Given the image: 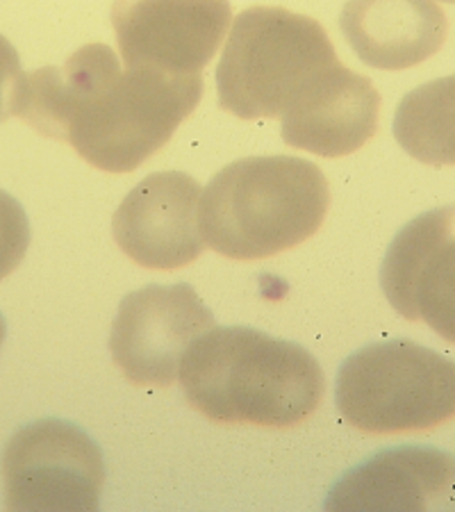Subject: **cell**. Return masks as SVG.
<instances>
[{
  "label": "cell",
  "mask_w": 455,
  "mask_h": 512,
  "mask_svg": "<svg viewBox=\"0 0 455 512\" xmlns=\"http://www.w3.org/2000/svg\"><path fill=\"white\" fill-rule=\"evenodd\" d=\"M203 96V76L128 69L105 44H87L62 66L21 73L12 117L66 142L107 173H128L167 146Z\"/></svg>",
  "instance_id": "cell-1"
},
{
  "label": "cell",
  "mask_w": 455,
  "mask_h": 512,
  "mask_svg": "<svg viewBox=\"0 0 455 512\" xmlns=\"http://www.w3.org/2000/svg\"><path fill=\"white\" fill-rule=\"evenodd\" d=\"M180 385L214 424L292 428L321 408L326 376L301 344L255 328L214 326L182 355Z\"/></svg>",
  "instance_id": "cell-2"
},
{
  "label": "cell",
  "mask_w": 455,
  "mask_h": 512,
  "mask_svg": "<svg viewBox=\"0 0 455 512\" xmlns=\"http://www.w3.org/2000/svg\"><path fill=\"white\" fill-rule=\"evenodd\" d=\"M328 180L292 155H258L221 169L201 196L205 244L230 260H264L292 251L324 226Z\"/></svg>",
  "instance_id": "cell-3"
},
{
  "label": "cell",
  "mask_w": 455,
  "mask_h": 512,
  "mask_svg": "<svg viewBox=\"0 0 455 512\" xmlns=\"http://www.w3.org/2000/svg\"><path fill=\"white\" fill-rule=\"evenodd\" d=\"M324 26L285 7L237 16L217 69L223 110L239 119H283L321 92L337 66Z\"/></svg>",
  "instance_id": "cell-4"
},
{
  "label": "cell",
  "mask_w": 455,
  "mask_h": 512,
  "mask_svg": "<svg viewBox=\"0 0 455 512\" xmlns=\"http://www.w3.org/2000/svg\"><path fill=\"white\" fill-rule=\"evenodd\" d=\"M335 406L364 435L435 431L455 419V362L410 340L369 344L339 367Z\"/></svg>",
  "instance_id": "cell-5"
},
{
  "label": "cell",
  "mask_w": 455,
  "mask_h": 512,
  "mask_svg": "<svg viewBox=\"0 0 455 512\" xmlns=\"http://www.w3.org/2000/svg\"><path fill=\"white\" fill-rule=\"evenodd\" d=\"M105 483L103 451L66 419H37L19 428L3 456L10 510H96Z\"/></svg>",
  "instance_id": "cell-6"
},
{
  "label": "cell",
  "mask_w": 455,
  "mask_h": 512,
  "mask_svg": "<svg viewBox=\"0 0 455 512\" xmlns=\"http://www.w3.org/2000/svg\"><path fill=\"white\" fill-rule=\"evenodd\" d=\"M210 328L214 315L192 285H146L119 305L110 333L112 360L132 385L171 387L182 355Z\"/></svg>",
  "instance_id": "cell-7"
},
{
  "label": "cell",
  "mask_w": 455,
  "mask_h": 512,
  "mask_svg": "<svg viewBox=\"0 0 455 512\" xmlns=\"http://www.w3.org/2000/svg\"><path fill=\"white\" fill-rule=\"evenodd\" d=\"M230 19L228 0H114L112 28L128 69L196 76L217 53Z\"/></svg>",
  "instance_id": "cell-8"
},
{
  "label": "cell",
  "mask_w": 455,
  "mask_h": 512,
  "mask_svg": "<svg viewBox=\"0 0 455 512\" xmlns=\"http://www.w3.org/2000/svg\"><path fill=\"white\" fill-rule=\"evenodd\" d=\"M392 308L455 344V205L419 214L392 239L380 269Z\"/></svg>",
  "instance_id": "cell-9"
},
{
  "label": "cell",
  "mask_w": 455,
  "mask_h": 512,
  "mask_svg": "<svg viewBox=\"0 0 455 512\" xmlns=\"http://www.w3.org/2000/svg\"><path fill=\"white\" fill-rule=\"evenodd\" d=\"M201 196V185L187 173H151L114 212V242L144 269L173 271L187 267L205 249L198 217Z\"/></svg>",
  "instance_id": "cell-10"
},
{
  "label": "cell",
  "mask_w": 455,
  "mask_h": 512,
  "mask_svg": "<svg viewBox=\"0 0 455 512\" xmlns=\"http://www.w3.org/2000/svg\"><path fill=\"white\" fill-rule=\"evenodd\" d=\"M326 510H455V458L421 444L378 451L333 485Z\"/></svg>",
  "instance_id": "cell-11"
},
{
  "label": "cell",
  "mask_w": 455,
  "mask_h": 512,
  "mask_svg": "<svg viewBox=\"0 0 455 512\" xmlns=\"http://www.w3.org/2000/svg\"><path fill=\"white\" fill-rule=\"evenodd\" d=\"M339 28L364 64L403 71L440 51L449 21L435 0H346Z\"/></svg>",
  "instance_id": "cell-12"
},
{
  "label": "cell",
  "mask_w": 455,
  "mask_h": 512,
  "mask_svg": "<svg viewBox=\"0 0 455 512\" xmlns=\"http://www.w3.org/2000/svg\"><path fill=\"white\" fill-rule=\"evenodd\" d=\"M378 114L380 94L374 82L339 64L308 105L280 119V135L287 146L321 158H342L376 135Z\"/></svg>",
  "instance_id": "cell-13"
},
{
  "label": "cell",
  "mask_w": 455,
  "mask_h": 512,
  "mask_svg": "<svg viewBox=\"0 0 455 512\" xmlns=\"http://www.w3.org/2000/svg\"><path fill=\"white\" fill-rule=\"evenodd\" d=\"M392 128L410 158L430 167H455V73L405 94Z\"/></svg>",
  "instance_id": "cell-14"
},
{
  "label": "cell",
  "mask_w": 455,
  "mask_h": 512,
  "mask_svg": "<svg viewBox=\"0 0 455 512\" xmlns=\"http://www.w3.org/2000/svg\"><path fill=\"white\" fill-rule=\"evenodd\" d=\"M30 221L23 205L0 189V280H5L26 258Z\"/></svg>",
  "instance_id": "cell-15"
},
{
  "label": "cell",
  "mask_w": 455,
  "mask_h": 512,
  "mask_svg": "<svg viewBox=\"0 0 455 512\" xmlns=\"http://www.w3.org/2000/svg\"><path fill=\"white\" fill-rule=\"evenodd\" d=\"M21 57L10 39L0 35V121L12 117L16 82L21 78Z\"/></svg>",
  "instance_id": "cell-16"
},
{
  "label": "cell",
  "mask_w": 455,
  "mask_h": 512,
  "mask_svg": "<svg viewBox=\"0 0 455 512\" xmlns=\"http://www.w3.org/2000/svg\"><path fill=\"white\" fill-rule=\"evenodd\" d=\"M5 333H7V326H5L3 315H0V346H3V342H5Z\"/></svg>",
  "instance_id": "cell-17"
},
{
  "label": "cell",
  "mask_w": 455,
  "mask_h": 512,
  "mask_svg": "<svg viewBox=\"0 0 455 512\" xmlns=\"http://www.w3.org/2000/svg\"><path fill=\"white\" fill-rule=\"evenodd\" d=\"M444 3H451V5H455V0H444Z\"/></svg>",
  "instance_id": "cell-18"
}]
</instances>
